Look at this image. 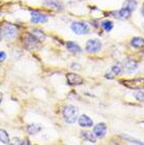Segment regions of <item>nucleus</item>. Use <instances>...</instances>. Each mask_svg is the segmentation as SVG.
<instances>
[{
	"label": "nucleus",
	"mask_w": 144,
	"mask_h": 145,
	"mask_svg": "<svg viewBox=\"0 0 144 145\" xmlns=\"http://www.w3.org/2000/svg\"><path fill=\"white\" fill-rule=\"evenodd\" d=\"M123 69L126 72H128V74H132L135 71H137L138 69V63L137 62L133 61V60H128V61L125 62V64L123 66Z\"/></svg>",
	"instance_id": "nucleus-14"
},
{
	"label": "nucleus",
	"mask_w": 144,
	"mask_h": 145,
	"mask_svg": "<svg viewBox=\"0 0 144 145\" xmlns=\"http://www.w3.org/2000/svg\"><path fill=\"white\" fill-rule=\"evenodd\" d=\"M43 5L45 7H52V8H55V10H57V11H63V4L59 1V0H45L43 1Z\"/></svg>",
	"instance_id": "nucleus-12"
},
{
	"label": "nucleus",
	"mask_w": 144,
	"mask_h": 145,
	"mask_svg": "<svg viewBox=\"0 0 144 145\" xmlns=\"http://www.w3.org/2000/svg\"><path fill=\"white\" fill-rule=\"evenodd\" d=\"M14 144H25V141L19 138H14Z\"/></svg>",
	"instance_id": "nucleus-26"
},
{
	"label": "nucleus",
	"mask_w": 144,
	"mask_h": 145,
	"mask_svg": "<svg viewBox=\"0 0 144 145\" xmlns=\"http://www.w3.org/2000/svg\"><path fill=\"white\" fill-rule=\"evenodd\" d=\"M0 16H1V12H0Z\"/></svg>",
	"instance_id": "nucleus-30"
},
{
	"label": "nucleus",
	"mask_w": 144,
	"mask_h": 145,
	"mask_svg": "<svg viewBox=\"0 0 144 145\" xmlns=\"http://www.w3.org/2000/svg\"><path fill=\"white\" fill-rule=\"evenodd\" d=\"M78 124L81 127H86V128H88V127H93L94 121L90 119L87 115H81L78 118Z\"/></svg>",
	"instance_id": "nucleus-11"
},
{
	"label": "nucleus",
	"mask_w": 144,
	"mask_h": 145,
	"mask_svg": "<svg viewBox=\"0 0 144 145\" xmlns=\"http://www.w3.org/2000/svg\"><path fill=\"white\" fill-rule=\"evenodd\" d=\"M106 131H107V127H106V124L105 123H98L97 125L94 126V135L96 136V138L98 139H103L106 135Z\"/></svg>",
	"instance_id": "nucleus-9"
},
{
	"label": "nucleus",
	"mask_w": 144,
	"mask_h": 145,
	"mask_svg": "<svg viewBox=\"0 0 144 145\" xmlns=\"http://www.w3.org/2000/svg\"><path fill=\"white\" fill-rule=\"evenodd\" d=\"M32 34L35 37H36V38L39 40V41H43V40H45V35H44V33L42 32V31H41V29H33Z\"/></svg>",
	"instance_id": "nucleus-22"
},
{
	"label": "nucleus",
	"mask_w": 144,
	"mask_h": 145,
	"mask_svg": "<svg viewBox=\"0 0 144 145\" xmlns=\"http://www.w3.org/2000/svg\"><path fill=\"white\" fill-rule=\"evenodd\" d=\"M7 59V53L3 51H0V63L3 62Z\"/></svg>",
	"instance_id": "nucleus-25"
},
{
	"label": "nucleus",
	"mask_w": 144,
	"mask_h": 145,
	"mask_svg": "<svg viewBox=\"0 0 144 145\" xmlns=\"http://www.w3.org/2000/svg\"><path fill=\"white\" fill-rule=\"evenodd\" d=\"M137 5H138V2L136 0H126L125 2L123 3V7H126L130 12L135 11L137 8Z\"/></svg>",
	"instance_id": "nucleus-18"
},
{
	"label": "nucleus",
	"mask_w": 144,
	"mask_h": 145,
	"mask_svg": "<svg viewBox=\"0 0 144 145\" xmlns=\"http://www.w3.org/2000/svg\"><path fill=\"white\" fill-rule=\"evenodd\" d=\"M123 71V66L121 65V63H116V64H114V65L111 67V69H109V72H112L114 76H118V75H120L121 72H122Z\"/></svg>",
	"instance_id": "nucleus-19"
},
{
	"label": "nucleus",
	"mask_w": 144,
	"mask_h": 145,
	"mask_svg": "<svg viewBox=\"0 0 144 145\" xmlns=\"http://www.w3.org/2000/svg\"><path fill=\"white\" fill-rule=\"evenodd\" d=\"M62 116H63V119L66 123H75L79 118V109L77 106L67 104L62 109Z\"/></svg>",
	"instance_id": "nucleus-1"
},
{
	"label": "nucleus",
	"mask_w": 144,
	"mask_h": 145,
	"mask_svg": "<svg viewBox=\"0 0 144 145\" xmlns=\"http://www.w3.org/2000/svg\"><path fill=\"white\" fill-rule=\"evenodd\" d=\"M114 15V17L116 19H119V20H127V19H130V15H132V12L130 10H127L126 7H122V8H120L119 11H116L113 13Z\"/></svg>",
	"instance_id": "nucleus-10"
},
{
	"label": "nucleus",
	"mask_w": 144,
	"mask_h": 145,
	"mask_svg": "<svg viewBox=\"0 0 144 145\" xmlns=\"http://www.w3.org/2000/svg\"><path fill=\"white\" fill-rule=\"evenodd\" d=\"M102 50V43L99 39H90L85 44V51L88 54H97Z\"/></svg>",
	"instance_id": "nucleus-5"
},
{
	"label": "nucleus",
	"mask_w": 144,
	"mask_h": 145,
	"mask_svg": "<svg viewBox=\"0 0 144 145\" xmlns=\"http://www.w3.org/2000/svg\"><path fill=\"white\" fill-rule=\"evenodd\" d=\"M26 131L29 135H37L41 131V126L39 124H29L26 127Z\"/></svg>",
	"instance_id": "nucleus-17"
},
{
	"label": "nucleus",
	"mask_w": 144,
	"mask_h": 145,
	"mask_svg": "<svg viewBox=\"0 0 144 145\" xmlns=\"http://www.w3.org/2000/svg\"><path fill=\"white\" fill-rule=\"evenodd\" d=\"M134 97L137 99L138 101L143 102L144 101V91H140V89H137V91L134 93Z\"/></svg>",
	"instance_id": "nucleus-23"
},
{
	"label": "nucleus",
	"mask_w": 144,
	"mask_h": 145,
	"mask_svg": "<svg viewBox=\"0 0 144 145\" xmlns=\"http://www.w3.org/2000/svg\"><path fill=\"white\" fill-rule=\"evenodd\" d=\"M39 42H40L39 40L37 39L32 33L25 34L24 36H23V43H24V46L26 47L29 51L36 50L37 47L39 46Z\"/></svg>",
	"instance_id": "nucleus-4"
},
{
	"label": "nucleus",
	"mask_w": 144,
	"mask_h": 145,
	"mask_svg": "<svg viewBox=\"0 0 144 145\" xmlns=\"http://www.w3.org/2000/svg\"><path fill=\"white\" fill-rule=\"evenodd\" d=\"M66 48H67V51L73 53V54H81L82 53V50H81V47L79 46V44H77L76 42L74 41H67L66 42Z\"/></svg>",
	"instance_id": "nucleus-13"
},
{
	"label": "nucleus",
	"mask_w": 144,
	"mask_h": 145,
	"mask_svg": "<svg viewBox=\"0 0 144 145\" xmlns=\"http://www.w3.org/2000/svg\"><path fill=\"white\" fill-rule=\"evenodd\" d=\"M1 34H2V38L5 41H11L17 37L18 31L14 25H12L10 23H4L1 27Z\"/></svg>",
	"instance_id": "nucleus-2"
},
{
	"label": "nucleus",
	"mask_w": 144,
	"mask_h": 145,
	"mask_svg": "<svg viewBox=\"0 0 144 145\" xmlns=\"http://www.w3.org/2000/svg\"><path fill=\"white\" fill-rule=\"evenodd\" d=\"M130 45L135 48H141L144 46V39L142 37H134L130 41Z\"/></svg>",
	"instance_id": "nucleus-16"
},
{
	"label": "nucleus",
	"mask_w": 144,
	"mask_h": 145,
	"mask_svg": "<svg viewBox=\"0 0 144 145\" xmlns=\"http://www.w3.org/2000/svg\"><path fill=\"white\" fill-rule=\"evenodd\" d=\"M71 29L75 34L77 35H87L90 34V29L88 24L84 23V22H80V21H75L71 24Z\"/></svg>",
	"instance_id": "nucleus-3"
},
{
	"label": "nucleus",
	"mask_w": 144,
	"mask_h": 145,
	"mask_svg": "<svg viewBox=\"0 0 144 145\" xmlns=\"http://www.w3.org/2000/svg\"><path fill=\"white\" fill-rule=\"evenodd\" d=\"M81 138L84 139L85 141L90 142V143H93V144H95L96 143V136L94 135V133H90V131H82L81 133Z\"/></svg>",
	"instance_id": "nucleus-15"
},
{
	"label": "nucleus",
	"mask_w": 144,
	"mask_h": 145,
	"mask_svg": "<svg viewBox=\"0 0 144 145\" xmlns=\"http://www.w3.org/2000/svg\"><path fill=\"white\" fill-rule=\"evenodd\" d=\"M2 98H3V95L0 93V104H1V102H2Z\"/></svg>",
	"instance_id": "nucleus-28"
},
{
	"label": "nucleus",
	"mask_w": 144,
	"mask_h": 145,
	"mask_svg": "<svg viewBox=\"0 0 144 145\" xmlns=\"http://www.w3.org/2000/svg\"><path fill=\"white\" fill-rule=\"evenodd\" d=\"M123 85H125L128 88L132 89H141L144 87V79L143 78H136V79H130V80H124L121 81Z\"/></svg>",
	"instance_id": "nucleus-6"
},
{
	"label": "nucleus",
	"mask_w": 144,
	"mask_h": 145,
	"mask_svg": "<svg viewBox=\"0 0 144 145\" xmlns=\"http://www.w3.org/2000/svg\"><path fill=\"white\" fill-rule=\"evenodd\" d=\"M31 22L36 24V23H45L48 20L47 15L39 13V12H32L31 13Z\"/></svg>",
	"instance_id": "nucleus-8"
},
{
	"label": "nucleus",
	"mask_w": 144,
	"mask_h": 145,
	"mask_svg": "<svg viewBox=\"0 0 144 145\" xmlns=\"http://www.w3.org/2000/svg\"><path fill=\"white\" fill-rule=\"evenodd\" d=\"M141 14H142V16L144 17V3H143V7H142V8H141Z\"/></svg>",
	"instance_id": "nucleus-27"
},
{
	"label": "nucleus",
	"mask_w": 144,
	"mask_h": 145,
	"mask_svg": "<svg viewBox=\"0 0 144 145\" xmlns=\"http://www.w3.org/2000/svg\"><path fill=\"white\" fill-rule=\"evenodd\" d=\"M66 81L69 85H81L83 83V78L80 75L74 74V72H69L66 74Z\"/></svg>",
	"instance_id": "nucleus-7"
},
{
	"label": "nucleus",
	"mask_w": 144,
	"mask_h": 145,
	"mask_svg": "<svg viewBox=\"0 0 144 145\" xmlns=\"http://www.w3.org/2000/svg\"><path fill=\"white\" fill-rule=\"evenodd\" d=\"M0 142H1L2 144H10V143H11L9 134H7V131H4V129H0Z\"/></svg>",
	"instance_id": "nucleus-20"
},
{
	"label": "nucleus",
	"mask_w": 144,
	"mask_h": 145,
	"mask_svg": "<svg viewBox=\"0 0 144 145\" xmlns=\"http://www.w3.org/2000/svg\"><path fill=\"white\" fill-rule=\"evenodd\" d=\"M125 139H127L128 141L130 142V143H133V144H143L141 141H139V140H136V139H132V138H130V137H124Z\"/></svg>",
	"instance_id": "nucleus-24"
},
{
	"label": "nucleus",
	"mask_w": 144,
	"mask_h": 145,
	"mask_svg": "<svg viewBox=\"0 0 144 145\" xmlns=\"http://www.w3.org/2000/svg\"><path fill=\"white\" fill-rule=\"evenodd\" d=\"M2 39V34H1V29H0V41Z\"/></svg>",
	"instance_id": "nucleus-29"
},
{
	"label": "nucleus",
	"mask_w": 144,
	"mask_h": 145,
	"mask_svg": "<svg viewBox=\"0 0 144 145\" xmlns=\"http://www.w3.org/2000/svg\"><path fill=\"white\" fill-rule=\"evenodd\" d=\"M101 26H102V29H104L105 32L109 33L114 29V22L111 21V20H105V21H103L101 23Z\"/></svg>",
	"instance_id": "nucleus-21"
}]
</instances>
